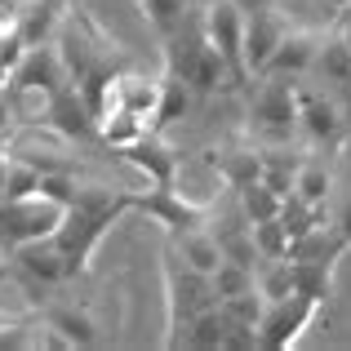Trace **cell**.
Here are the masks:
<instances>
[{
	"instance_id": "cell-1",
	"label": "cell",
	"mask_w": 351,
	"mask_h": 351,
	"mask_svg": "<svg viewBox=\"0 0 351 351\" xmlns=\"http://www.w3.org/2000/svg\"><path fill=\"white\" fill-rule=\"evenodd\" d=\"M134 209V191H112L103 182H76L62 205V223L49 232L53 249L67 258L71 276H80L94 258V249L103 245V236L116 227L120 214Z\"/></svg>"
},
{
	"instance_id": "cell-2",
	"label": "cell",
	"mask_w": 351,
	"mask_h": 351,
	"mask_svg": "<svg viewBox=\"0 0 351 351\" xmlns=\"http://www.w3.org/2000/svg\"><path fill=\"white\" fill-rule=\"evenodd\" d=\"M58 53H62V67H67V85L89 103V112L98 107L107 80H112L116 71H125V53L116 49V40L85 14H71L67 23H62Z\"/></svg>"
},
{
	"instance_id": "cell-3",
	"label": "cell",
	"mask_w": 351,
	"mask_h": 351,
	"mask_svg": "<svg viewBox=\"0 0 351 351\" xmlns=\"http://www.w3.org/2000/svg\"><path fill=\"white\" fill-rule=\"evenodd\" d=\"M160 276H165V302H169V334H165V347L178 351L182 329H187L205 307H218V289H214V276L187 267L173 245H165Z\"/></svg>"
},
{
	"instance_id": "cell-4",
	"label": "cell",
	"mask_w": 351,
	"mask_h": 351,
	"mask_svg": "<svg viewBox=\"0 0 351 351\" xmlns=\"http://www.w3.org/2000/svg\"><path fill=\"white\" fill-rule=\"evenodd\" d=\"M165 71L169 76H178L182 85L191 89V94H218V89L236 85L232 71H227V62L214 53V45L205 40V32L200 27H187L182 23L173 36H165Z\"/></svg>"
},
{
	"instance_id": "cell-5",
	"label": "cell",
	"mask_w": 351,
	"mask_h": 351,
	"mask_svg": "<svg viewBox=\"0 0 351 351\" xmlns=\"http://www.w3.org/2000/svg\"><path fill=\"white\" fill-rule=\"evenodd\" d=\"M62 223V200L49 191H27V196L0 200V254H14L18 245L49 236Z\"/></svg>"
},
{
	"instance_id": "cell-6",
	"label": "cell",
	"mask_w": 351,
	"mask_h": 351,
	"mask_svg": "<svg viewBox=\"0 0 351 351\" xmlns=\"http://www.w3.org/2000/svg\"><path fill=\"white\" fill-rule=\"evenodd\" d=\"M249 129L263 143H289L298 134V80L263 76L254 94V112H249Z\"/></svg>"
},
{
	"instance_id": "cell-7",
	"label": "cell",
	"mask_w": 351,
	"mask_h": 351,
	"mask_svg": "<svg viewBox=\"0 0 351 351\" xmlns=\"http://www.w3.org/2000/svg\"><path fill=\"white\" fill-rule=\"evenodd\" d=\"M320 316V302L307 293H285L276 302H263V316H258V351H289L307 334V325Z\"/></svg>"
},
{
	"instance_id": "cell-8",
	"label": "cell",
	"mask_w": 351,
	"mask_h": 351,
	"mask_svg": "<svg viewBox=\"0 0 351 351\" xmlns=\"http://www.w3.org/2000/svg\"><path fill=\"white\" fill-rule=\"evenodd\" d=\"M200 32H205V40L214 45V53L227 62L232 80L240 85V80L249 76L245 71V5H240V0H214V5L205 9Z\"/></svg>"
},
{
	"instance_id": "cell-9",
	"label": "cell",
	"mask_w": 351,
	"mask_h": 351,
	"mask_svg": "<svg viewBox=\"0 0 351 351\" xmlns=\"http://www.w3.org/2000/svg\"><path fill=\"white\" fill-rule=\"evenodd\" d=\"M134 209H138V214H147L152 223H160L169 236L191 232V227H205L209 223V205L182 196L178 182H160V187H152L147 196H134Z\"/></svg>"
},
{
	"instance_id": "cell-10",
	"label": "cell",
	"mask_w": 351,
	"mask_h": 351,
	"mask_svg": "<svg viewBox=\"0 0 351 351\" xmlns=\"http://www.w3.org/2000/svg\"><path fill=\"white\" fill-rule=\"evenodd\" d=\"M285 18L276 14L271 0H254V5H245V71L249 76H263L267 58H271L276 40H280L285 32Z\"/></svg>"
},
{
	"instance_id": "cell-11",
	"label": "cell",
	"mask_w": 351,
	"mask_h": 351,
	"mask_svg": "<svg viewBox=\"0 0 351 351\" xmlns=\"http://www.w3.org/2000/svg\"><path fill=\"white\" fill-rule=\"evenodd\" d=\"M320 36L325 32H307V27H285L280 40H276L271 58H267L263 76H302V71L316 67V53H320Z\"/></svg>"
},
{
	"instance_id": "cell-12",
	"label": "cell",
	"mask_w": 351,
	"mask_h": 351,
	"mask_svg": "<svg viewBox=\"0 0 351 351\" xmlns=\"http://www.w3.org/2000/svg\"><path fill=\"white\" fill-rule=\"evenodd\" d=\"M298 134L307 138L311 147H338L347 134V120L338 112L334 98H320V94H302L298 89Z\"/></svg>"
},
{
	"instance_id": "cell-13",
	"label": "cell",
	"mask_w": 351,
	"mask_h": 351,
	"mask_svg": "<svg viewBox=\"0 0 351 351\" xmlns=\"http://www.w3.org/2000/svg\"><path fill=\"white\" fill-rule=\"evenodd\" d=\"M120 152H125V160H134L138 169L147 173L152 187H160V182H178V152L165 147L156 129H152V134H143V138H134V143L120 147Z\"/></svg>"
},
{
	"instance_id": "cell-14",
	"label": "cell",
	"mask_w": 351,
	"mask_h": 351,
	"mask_svg": "<svg viewBox=\"0 0 351 351\" xmlns=\"http://www.w3.org/2000/svg\"><path fill=\"white\" fill-rule=\"evenodd\" d=\"M169 245L178 249L182 263L196 267V271H205V276H214L218 263H223V249H218V236L209 232V223H205V227H191V232L169 236Z\"/></svg>"
},
{
	"instance_id": "cell-15",
	"label": "cell",
	"mask_w": 351,
	"mask_h": 351,
	"mask_svg": "<svg viewBox=\"0 0 351 351\" xmlns=\"http://www.w3.org/2000/svg\"><path fill=\"white\" fill-rule=\"evenodd\" d=\"M289 258V254H285ZM334 263H311V258H289V289L293 293H307V298H316L320 307H325L329 298H334Z\"/></svg>"
},
{
	"instance_id": "cell-16",
	"label": "cell",
	"mask_w": 351,
	"mask_h": 351,
	"mask_svg": "<svg viewBox=\"0 0 351 351\" xmlns=\"http://www.w3.org/2000/svg\"><path fill=\"white\" fill-rule=\"evenodd\" d=\"M214 169L232 191L249 187V182L263 178V147H227V152L214 156Z\"/></svg>"
},
{
	"instance_id": "cell-17",
	"label": "cell",
	"mask_w": 351,
	"mask_h": 351,
	"mask_svg": "<svg viewBox=\"0 0 351 351\" xmlns=\"http://www.w3.org/2000/svg\"><path fill=\"white\" fill-rule=\"evenodd\" d=\"M293 196H302L307 205L325 209L329 200H334V169H325V160H316V156L298 160V173H293Z\"/></svg>"
},
{
	"instance_id": "cell-18",
	"label": "cell",
	"mask_w": 351,
	"mask_h": 351,
	"mask_svg": "<svg viewBox=\"0 0 351 351\" xmlns=\"http://www.w3.org/2000/svg\"><path fill=\"white\" fill-rule=\"evenodd\" d=\"M58 5L62 0H27V9H18L9 23H14V32L23 36V45H40L49 40L53 23H58Z\"/></svg>"
},
{
	"instance_id": "cell-19",
	"label": "cell",
	"mask_w": 351,
	"mask_h": 351,
	"mask_svg": "<svg viewBox=\"0 0 351 351\" xmlns=\"http://www.w3.org/2000/svg\"><path fill=\"white\" fill-rule=\"evenodd\" d=\"M45 325L58 329L67 338V347H94L98 343V325L85 307H49L45 311Z\"/></svg>"
},
{
	"instance_id": "cell-20",
	"label": "cell",
	"mask_w": 351,
	"mask_h": 351,
	"mask_svg": "<svg viewBox=\"0 0 351 351\" xmlns=\"http://www.w3.org/2000/svg\"><path fill=\"white\" fill-rule=\"evenodd\" d=\"M191 98H196V94H191L178 76H169V71H165V76H160V98H156V116H152V129H156V134H160V129H169L173 120L187 116Z\"/></svg>"
},
{
	"instance_id": "cell-21",
	"label": "cell",
	"mask_w": 351,
	"mask_h": 351,
	"mask_svg": "<svg viewBox=\"0 0 351 351\" xmlns=\"http://www.w3.org/2000/svg\"><path fill=\"white\" fill-rule=\"evenodd\" d=\"M236 205H240V214H245L249 223H267V218L280 214L285 196H280V191H271L263 178H258V182H249V187L236 191Z\"/></svg>"
},
{
	"instance_id": "cell-22",
	"label": "cell",
	"mask_w": 351,
	"mask_h": 351,
	"mask_svg": "<svg viewBox=\"0 0 351 351\" xmlns=\"http://www.w3.org/2000/svg\"><path fill=\"white\" fill-rule=\"evenodd\" d=\"M316 71L325 80H347L351 76V49H347V40L338 32H329V36H320V53H316Z\"/></svg>"
},
{
	"instance_id": "cell-23",
	"label": "cell",
	"mask_w": 351,
	"mask_h": 351,
	"mask_svg": "<svg viewBox=\"0 0 351 351\" xmlns=\"http://www.w3.org/2000/svg\"><path fill=\"white\" fill-rule=\"evenodd\" d=\"M138 5L147 9V18H152V27L160 36H173L187 23V0H138Z\"/></svg>"
},
{
	"instance_id": "cell-24",
	"label": "cell",
	"mask_w": 351,
	"mask_h": 351,
	"mask_svg": "<svg viewBox=\"0 0 351 351\" xmlns=\"http://www.w3.org/2000/svg\"><path fill=\"white\" fill-rule=\"evenodd\" d=\"M0 351H36V325L0 320Z\"/></svg>"
},
{
	"instance_id": "cell-25",
	"label": "cell",
	"mask_w": 351,
	"mask_h": 351,
	"mask_svg": "<svg viewBox=\"0 0 351 351\" xmlns=\"http://www.w3.org/2000/svg\"><path fill=\"white\" fill-rule=\"evenodd\" d=\"M334 232L347 240V249H351V191L347 196H338V205H334Z\"/></svg>"
},
{
	"instance_id": "cell-26",
	"label": "cell",
	"mask_w": 351,
	"mask_h": 351,
	"mask_svg": "<svg viewBox=\"0 0 351 351\" xmlns=\"http://www.w3.org/2000/svg\"><path fill=\"white\" fill-rule=\"evenodd\" d=\"M9 125H14V103H9V94L0 89V134H5Z\"/></svg>"
},
{
	"instance_id": "cell-27",
	"label": "cell",
	"mask_w": 351,
	"mask_h": 351,
	"mask_svg": "<svg viewBox=\"0 0 351 351\" xmlns=\"http://www.w3.org/2000/svg\"><path fill=\"white\" fill-rule=\"evenodd\" d=\"M343 178H347V182H351V143H347V147H343Z\"/></svg>"
},
{
	"instance_id": "cell-28",
	"label": "cell",
	"mask_w": 351,
	"mask_h": 351,
	"mask_svg": "<svg viewBox=\"0 0 351 351\" xmlns=\"http://www.w3.org/2000/svg\"><path fill=\"white\" fill-rule=\"evenodd\" d=\"M5 160H9V156L0 152V200H5Z\"/></svg>"
},
{
	"instance_id": "cell-29",
	"label": "cell",
	"mask_w": 351,
	"mask_h": 351,
	"mask_svg": "<svg viewBox=\"0 0 351 351\" xmlns=\"http://www.w3.org/2000/svg\"><path fill=\"white\" fill-rule=\"evenodd\" d=\"M338 36H343V40H347V49H351V18H347L343 27H338Z\"/></svg>"
},
{
	"instance_id": "cell-30",
	"label": "cell",
	"mask_w": 351,
	"mask_h": 351,
	"mask_svg": "<svg viewBox=\"0 0 351 351\" xmlns=\"http://www.w3.org/2000/svg\"><path fill=\"white\" fill-rule=\"evenodd\" d=\"M329 5H334V9H351V0H329Z\"/></svg>"
}]
</instances>
